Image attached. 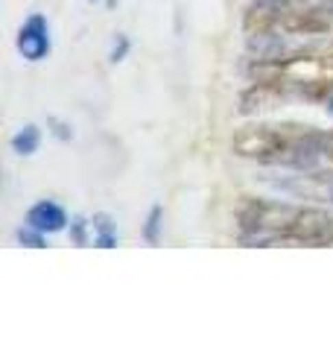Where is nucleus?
Masks as SVG:
<instances>
[{
  "mask_svg": "<svg viewBox=\"0 0 333 351\" xmlns=\"http://www.w3.org/2000/svg\"><path fill=\"white\" fill-rule=\"evenodd\" d=\"M249 91L240 94V114L269 112L284 103H325L333 94V53H301L278 62H251Z\"/></svg>",
  "mask_w": 333,
  "mask_h": 351,
  "instance_id": "1",
  "label": "nucleus"
},
{
  "mask_svg": "<svg viewBox=\"0 0 333 351\" xmlns=\"http://www.w3.org/2000/svg\"><path fill=\"white\" fill-rule=\"evenodd\" d=\"M237 237L243 246H333V211L321 205L278 199H249L237 211Z\"/></svg>",
  "mask_w": 333,
  "mask_h": 351,
  "instance_id": "2",
  "label": "nucleus"
},
{
  "mask_svg": "<svg viewBox=\"0 0 333 351\" xmlns=\"http://www.w3.org/2000/svg\"><path fill=\"white\" fill-rule=\"evenodd\" d=\"M231 152L263 167L316 170L333 164V132L304 123H249L234 132Z\"/></svg>",
  "mask_w": 333,
  "mask_h": 351,
  "instance_id": "3",
  "label": "nucleus"
},
{
  "mask_svg": "<svg viewBox=\"0 0 333 351\" xmlns=\"http://www.w3.org/2000/svg\"><path fill=\"white\" fill-rule=\"evenodd\" d=\"M243 32H307L330 36L333 32V0H254L243 15Z\"/></svg>",
  "mask_w": 333,
  "mask_h": 351,
  "instance_id": "4",
  "label": "nucleus"
},
{
  "mask_svg": "<svg viewBox=\"0 0 333 351\" xmlns=\"http://www.w3.org/2000/svg\"><path fill=\"white\" fill-rule=\"evenodd\" d=\"M333 44V36H307V32H260L246 36V50L251 62H278L301 53H319Z\"/></svg>",
  "mask_w": 333,
  "mask_h": 351,
  "instance_id": "5",
  "label": "nucleus"
},
{
  "mask_svg": "<svg viewBox=\"0 0 333 351\" xmlns=\"http://www.w3.org/2000/svg\"><path fill=\"white\" fill-rule=\"evenodd\" d=\"M269 184L281 193H290L295 199H313L333 205V167L330 170H295V176L269 179Z\"/></svg>",
  "mask_w": 333,
  "mask_h": 351,
  "instance_id": "6",
  "label": "nucleus"
},
{
  "mask_svg": "<svg viewBox=\"0 0 333 351\" xmlns=\"http://www.w3.org/2000/svg\"><path fill=\"white\" fill-rule=\"evenodd\" d=\"M15 47L27 62H44L53 50V36H50V21L44 12H32L24 18V24L18 27Z\"/></svg>",
  "mask_w": 333,
  "mask_h": 351,
  "instance_id": "7",
  "label": "nucleus"
},
{
  "mask_svg": "<svg viewBox=\"0 0 333 351\" xmlns=\"http://www.w3.org/2000/svg\"><path fill=\"white\" fill-rule=\"evenodd\" d=\"M24 223L32 226V228H38V232H44V234H59V232H64V228L71 226V217L59 202L38 199L36 205H29Z\"/></svg>",
  "mask_w": 333,
  "mask_h": 351,
  "instance_id": "8",
  "label": "nucleus"
},
{
  "mask_svg": "<svg viewBox=\"0 0 333 351\" xmlns=\"http://www.w3.org/2000/svg\"><path fill=\"white\" fill-rule=\"evenodd\" d=\"M9 147H12L15 156L21 158H29V156H36L38 147H41V129L36 123H27V126H21L12 138H9Z\"/></svg>",
  "mask_w": 333,
  "mask_h": 351,
  "instance_id": "9",
  "label": "nucleus"
},
{
  "mask_svg": "<svg viewBox=\"0 0 333 351\" xmlns=\"http://www.w3.org/2000/svg\"><path fill=\"white\" fill-rule=\"evenodd\" d=\"M91 228H94V246L99 249H114L117 246V223H114V217L106 214V211H99L91 217Z\"/></svg>",
  "mask_w": 333,
  "mask_h": 351,
  "instance_id": "10",
  "label": "nucleus"
},
{
  "mask_svg": "<svg viewBox=\"0 0 333 351\" xmlns=\"http://www.w3.org/2000/svg\"><path fill=\"white\" fill-rule=\"evenodd\" d=\"M161 237H164V208L152 205L147 211V217H143V223H140V240L147 246H158Z\"/></svg>",
  "mask_w": 333,
  "mask_h": 351,
  "instance_id": "11",
  "label": "nucleus"
},
{
  "mask_svg": "<svg viewBox=\"0 0 333 351\" xmlns=\"http://www.w3.org/2000/svg\"><path fill=\"white\" fill-rule=\"evenodd\" d=\"M68 237L73 246L85 249L88 243H94V228H91V219L88 217H73L71 226H68Z\"/></svg>",
  "mask_w": 333,
  "mask_h": 351,
  "instance_id": "12",
  "label": "nucleus"
},
{
  "mask_svg": "<svg viewBox=\"0 0 333 351\" xmlns=\"http://www.w3.org/2000/svg\"><path fill=\"white\" fill-rule=\"evenodd\" d=\"M15 243H21V246H29V249H47V234L24 223V226H21L18 232H15Z\"/></svg>",
  "mask_w": 333,
  "mask_h": 351,
  "instance_id": "13",
  "label": "nucleus"
},
{
  "mask_svg": "<svg viewBox=\"0 0 333 351\" xmlns=\"http://www.w3.org/2000/svg\"><path fill=\"white\" fill-rule=\"evenodd\" d=\"M129 53H132V38L126 36V32H114V38H111V44H108V62L120 64Z\"/></svg>",
  "mask_w": 333,
  "mask_h": 351,
  "instance_id": "14",
  "label": "nucleus"
},
{
  "mask_svg": "<svg viewBox=\"0 0 333 351\" xmlns=\"http://www.w3.org/2000/svg\"><path fill=\"white\" fill-rule=\"evenodd\" d=\"M47 132L56 141H62V144H71V141H73V126L68 123V120L56 117V114L47 117Z\"/></svg>",
  "mask_w": 333,
  "mask_h": 351,
  "instance_id": "15",
  "label": "nucleus"
},
{
  "mask_svg": "<svg viewBox=\"0 0 333 351\" xmlns=\"http://www.w3.org/2000/svg\"><path fill=\"white\" fill-rule=\"evenodd\" d=\"M325 108H328V114L333 117V94H330V97H328V100H325Z\"/></svg>",
  "mask_w": 333,
  "mask_h": 351,
  "instance_id": "16",
  "label": "nucleus"
},
{
  "mask_svg": "<svg viewBox=\"0 0 333 351\" xmlns=\"http://www.w3.org/2000/svg\"><path fill=\"white\" fill-rule=\"evenodd\" d=\"M88 3H99V0H88Z\"/></svg>",
  "mask_w": 333,
  "mask_h": 351,
  "instance_id": "17",
  "label": "nucleus"
}]
</instances>
